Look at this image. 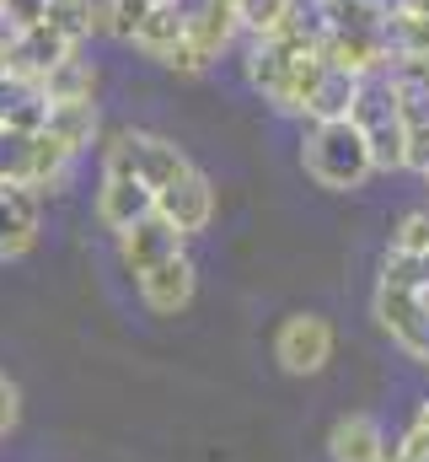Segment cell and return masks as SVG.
<instances>
[{
  "instance_id": "4dcf8cb0",
  "label": "cell",
  "mask_w": 429,
  "mask_h": 462,
  "mask_svg": "<svg viewBox=\"0 0 429 462\" xmlns=\"http://www.w3.org/2000/svg\"><path fill=\"white\" fill-rule=\"evenodd\" d=\"M0 38H5V16H0Z\"/></svg>"
},
{
  "instance_id": "2e32d148",
  "label": "cell",
  "mask_w": 429,
  "mask_h": 462,
  "mask_svg": "<svg viewBox=\"0 0 429 462\" xmlns=\"http://www.w3.org/2000/svg\"><path fill=\"white\" fill-rule=\"evenodd\" d=\"M54 140H65L76 156H87L92 145H97V129H103V118H97V103H59V108H49V124H43Z\"/></svg>"
},
{
  "instance_id": "30bf717a",
  "label": "cell",
  "mask_w": 429,
  "mask_h": 462,
  "mask_svg": "<svg viewBox=\"0 0 429 462\" xmlns=\"http://www.w3.org/2000/svg\"><path fill=\"white\" fill-rule=\"evenodd\" d=\"M38 199L27 183H0V258H22L38 242Z\"/></svg>"
},
{
  "instance_id": "d6986e66",
  "label": "cell",
  "mask_w": 429,
  "mask_h": 462,
  "mask_svg": "<svg viewBox=\"0 0 429 462\" xmlns=\"http://www.w3.org/2000/svg\"><path fill=\"white\" fill-rule=\"evenodd\" d=\"M354 97H360V76H349V70L327 65V76H322V87H317V97H312V108H306V118H312V124L349 118V114H354Z\"/></svg>"
},
{
  "instance_id": "7402d4cb",
  "label": "cell",
  "mask_w": 429,
  "mask_h": 462,
  "mask_svg": "<svg viewBox=\"0 0 429 462\" xmlns=\"http://www.w3.org/2000/svg\"><path fill=\"white\" fill-rule=\"evenodd\" d=\"M296 5L301 0H242L236 5V16H242V32H247V43H258V38H274L290 16H296Z\"/></svg>"
},
{
  "instance_id": "5b68a950",
  "label": "cell",
  "mask_w": 429,
  "mask_h": 462,
  "mask_svg": "<svg viewBox=\"0 0 429 462\" xmlns=\"http://www.w3.org/2000/svg\"><path fill=\"white\" fill-rule=\"evenodd\" d=\"M183 242H188L183 231L172 226L167 216H156V210H151L145 221H134L129 231H118V258H123V269H129L134 280H145L151 269H161L167 258H178V253H183Z\"/></svg>"
},
{
  "instance_id": "8fae6325",
  "label": "cell",
  "mask_w": 429,
  "mask_h": 462,
  "mask_svg": "<svg viewBox=\"0 0 429 462\" xmlns=\"http://www.w3.org/2000/svg\"><path fill=\"white\" fill-rule=\"evenodd\" d=\"M387 430L370 414H343L327 430V457L333 462H387Z\"/></svg>"
},
{
  "instance_id": "e0dca14e",
  "label": "cell",
  "mask_w": 429,
  "mask_h": 462,
  "mask_svg": "<svg viewBox=\"0 0 429 462\" xmlns=\"http://www.w3.org/2000/svg\"><path fill=\"white\" fill-rule=\"evenodd\" d=\"M317 16L327 32H376L387 27L392 5L387 0H317Z\"/></svg>"
},
{
  "instance_id": "d6a6232c",
  "label": "cell",
  "mask_w": 429,
  "mask_h": 462,
  "mask_svg": "<svg viewBox=\"0 0 429 462\" xmlns=\"http://www.w3.org/2000/svg\"><path fill=\"white\" fill-rule=\"evenodd\" d=\"M424 178H429V172H424Z\"/></svg>"
},
{
  "instance_id": "83f0119b",
  "label": "cell",
  "mask_w": 429,
  "mask_h": 462,
  "mask_svg": "<svg viewBox=\"0 0 429 462\" xmlns=\"http://www.w3.org/2000/svg\"><path fill=\"white\" fill-rule=\"evenodd\" d=\"M0 87H11V60H5V43H0Z\"/></svg>"
},
{
  "instance_id": "484cf974",
  "label": "cell",
  "mask_w": 429,
  "mask_h": 462,
  "mask_svg": "<svg viewBox=\"0 0 429 462\" xmlns=\"http://www.w3.org/2000/svg\"><path fill=\"white\" fill-rule=\"evenodd\" d=\"M16 414H22V393H16L11 376H0V436L16 430Z\"/></svg>"
},
{
  "instance_id": "cb8c5ba5",
  "label": "cell",
  "mask_w": 429,
  "mask_h": 462,
  "mask_svg": "<svg viewBox=\"0 0 429 462\" xmlns=\"http://www.w3.org/2000/svg\"><path fill=\"white\" fill-rule=\"evenodd\" d=\"M27 156H32V134L0 124V183H27Z\"/></svg>"
},
{
  "instance_id": "6da1fadb",
  "label": "cell",
  "mask_w": 429,
  "mask_h": 462,
  "mask_svg": "<svg viewBox=\"0 0 429 462\" xmlns=\"http://www.w3.org/2000/svg\"><path fill=\"white\" fill-rule=\"evenodd\" d=\"M301 167L317 189H333V194H349V189H365V178L376 172L370 162V140L354 118H327V124H312L306 140H301Z\"/></svg>"
},
{
  "instance_id": "5bb4252c",
  "label": "cell",
  "mask_w": 429,
  "mask_h": 462,
  "mask_svg": "<svg viewBox=\"0 0 429 462\" xmlns=\"http://www.w3.org/2000/svg\"><path fill=\"white\" fill-rule=\"evenodd\" d=\"M70 167H76V151L65 140H54L49 129L32 134V156H27V189L32 194H65Z\"/></svg>"
},
{
  "instance_id": "4316f807",
  "label": "cell",
  "mask_w": 429,
  "mask_h": 462,
  "mask_svg": "<svg viewBox=\"0 0 429 462\" xmlns=\"http://www.w3.org/2000/svg\"><path fill=\"white\" fill-rule=\"evenodd\" d=\"M392 11H403V16H419V22H429V0H397Z\"/></svg>"
},
{
  "instance_id": "52a82bcc",
  "label": "cell",
  "mask_w": 429,
  "mask_h": 462,
  "mask_svg": "<svg viewBox=\"0 0 429 462\" xmlns=\"http://www.w3.org/2000/svg\"><path fill=\"white\" fill-rule=\"evenodd\" d=\"M322 60L370 81V76H387L392 70V43H387V27L376 32H327L322 38Z\"/></svg>"
},
{
  "instance_id": "7c38bea8",
  "label": "cell",
  "mask_w": 429,
  "mask_h": 462,
  "mask_svg": "<svg viewBox=\"0 0 429 462\" xmlns=\"http://www.w3.org/2000/svg\"><path fill=\"white\" fill-rule=\"evenodd\" d=\"M301 54H312V49H296V43H285V38H258V43H247V81L269 97V103H279V92H285V81H290V70H296V60Z\"/></svg>"
},
{
  "instance_id": "ac0fdd59",
  "label": "cell",
  "mask_w": 429,
  "mask_h": 462,
  "mask_svg": "<svg viewBox=\"0 0 429 462\" xmlns=\"http://www.w3.org/2000/svg\"><path fill=\"white\" fill-rule=\"evenodd\" d=\"M43 22H49L54 32H65L76 49H81L92 32H107L103 27V0H49Z\"/></svg>"
},
{
  "instance_id": "d4e9b609",
  "label": "cell",
  "mask_w": 429,
  "mask_h": 462,
  "mask_svg": "<svg viewBox=\"0 0 429 462\" xmlns=\"http://www.w3.org/2000/svg\"><path fill=\"white\" fill-rule=\"evenodd\" d=\"M408 172H429V108L408 114Z\"/></svg>"
},
{
  "instance_id": "9a60e30c",
  "label": "cell",
  "mask_w": 429,
  "mask_h": 462,
  "mask_svg": "<svg viewBox=\"0 0 429 462\" xmlns=\"http://www.w3.org/2000/svg\"><path fill=\"white\" fill-rule=\"evenodd\" d=\"M38 92H43L49 108H59V103H92V92H97V65L81 60V49H76V54H65V60L43 76Z\"/></svg>"
},
{
  "instance_id": "277c9868",
  "label": "cell",
  "mask_w": 429,
  "mask_h": 462,
  "mask_svg": "<svg viewBox=\"0 0 429 462\" xmlns=\"http://www.w3.org/2000/svg\"><path fill=\"white\" fill-rule=\"evenodd\" d=\"M333 345H338V334H333L327 318L296 312V318H285L279 334H274V360H279L290 376H317L322 365L333 360Z\"/></svg>"
},
{
  "instance_id": "44dd1931",
  "label": "cell",
  "mask_w": 429,
  "mask_h": 462,
  "mask_svg": "<svg viewBox=\"0 0 429 462\" xmlns=\"http://www.w3.org/2000/svg\"><path fill=\"white\" fill-rule=\"evenodd\" d=\"M365 140H370L376 172H408V118L403 114L376 124V129H365Z\"/></svg>"
},
{
  "instance_id": "4fadbf2b",
  "label": "cell",
  "mask_w": 429,
  "mask_h": 462,
  "mask_svg": "<svg viewBox=\"0 0 429 462\" xmlns=\"http://www.w3.org/2000/svg\"><path fill=\"white\" fill-rule=\"evenodd\" d=\"M188 38V16H183V5L178 0H167V5H156L140 27H134V49L145 54V60H156V65H167L172 54H178V43Z\"/></svg>"
},
{
  "instance_id": "1f68e13d",
  "label": "cell",
  "mask_w": 429,
  "mask_h": 462,
  "mask_svg": "<svg viewBox=\"0 0 429 462\" xmlns=\"http://www.w3.org/2000/svg\"><path fill=\"white\" fill-rule=\"evenodd\" d=\"M0 16H5V0H0Z\"/></svg>"
},
{
  "instance_id": "8992f818",
  "label": "cell",
  "mask_w": 429,
  "mask_h": 462,
  "mask_svg": "<svg viewBox=\"0 0 429 462\" xmlns=\"http://www.w3.org/2000/svg\"><path fill=\"white\" fill-rule=\"evenodd\" d=\"M156 210V189L145 178H134L129 167H103L97 183V221L107 231H129L134 221H145Z\"/></svg>"
},
{
  "instance_id": "ba28073f",
  "label": "cell",
  "mask_w": 429,
  "mask_h": 462,
  "mask_svg": "<svg viewBox=\"0 0 429 462\" xmlns=\"http://www.w3.org/2000/svg\"><path fill=\"white\" fill-rule=\"evenodd\" d=\"M156 216H167L183 236H199V231L214 221V183L194 167L188 178H178L172 189L156 194Z\"/></svg>"
},
{
  "instance_id": "f546056e",
  "label": "cell",
  "mask_w": 429,
  "mask_h": 462,
  "mask_svg": "<svg viewBox=\"0 0 429 462\" xmlns=\"http://www.w3.org/2000/svg\"><path fill=\"white\" fill-rule=\"evenodd\" d=\"M220 5H242V0H220Z\"/></svg>"
},
{
  "instance_id": "603a6c76",
  "label": "cell",
  "mask_w": 429,
  "mask_h": 462,
  "mask_svg": "<svg viewBox=\"0 0 429 462\" xmlns=\"http://www.w3.org/2000/svg\"><path fill=\"white\" fill-rule=\"evenodd\" d=\"M387 253H397V258H429V210H408L397 226H392V247Z\"/></svg>"
},
{
  "instance_id": "3957f363",
  "label": "cell",
  "mask_w": 429,
  "mask_h": 462,
  "mask_svg": "<svg viewBox=\"0 0 429 462\" xmlns=\"http://www.w3.org/2000/svg\"><path fill=\"white\" fill-rule=\"evenodd\" d=\"M5 60H11V81L16 87H43V76L65 60V54H76V43L65 38V32H54L49 22H27V27H5Z\"/></svg>"
},
{
  "instance_id": "7a4b0ae2",
  "label": "cell",
  "mask_w": 429,
  "mask_h": 462,
  "mask_svg": "<svg viewBox=\"0 0 429 462\" xmlns=\"http://www.w3.org/2000/svg\"><path fill=\"white\" fill-rule=\"evenodd\" d=\"M103 167H129V172L145 178L156 194L194 172V162H188V151H183L178 140H167V134H145V129H113L107 145H103Z\"/></svg>"
},
{
  "instance_id": "ffe728a7",
  "label": "cell",
  "mask_w": 429,
  "mask_h": 462,
  "mask_svg": "<svg viewBox=\"0 0 429 462\" xmlns=\"http://www.w3.org/2000/svg\"><path fill=\"white\" fill-rule=\"evenodd\" d=\"M322 76H327V60H322V49H312V54H301L274 108H279V114H296V118H306V108H312V97H317V87H322Z\"/></svg>"
},
{
  "instance_id": "f1b7e54d",
  "label": "cell",
  "mask_w": 429,
  "mask_h": 462,
  "mask_svg": "<svg viewBox=\"0 0 429 462\" xmlns=\"http://www.w3.org/2000/svg\"><path fill=\"white\" fill-rule=\"evenodd\" d=\"M419 274H424V291H429V258H424V263H419Z\"/></svg>"
},
{
  "instance_id": "9c48e42d",
  "label": "cell",
  "mask_w": 429,
  "mask_h": 462,
  "mask_svg": "<svg viewBox=\"0 0 429 462\" xmlns=\"http://www.w3.org/2000/svg\"><path fill=\"white\" fill-rule=\"evenodd\" d=\"M134 285H140V301H145L156 318H178V312L194 301V291H199V269H194L188 253H178V258H167L161 269H151V274L134 280Z\"/></svg>"
}]
</instances>
